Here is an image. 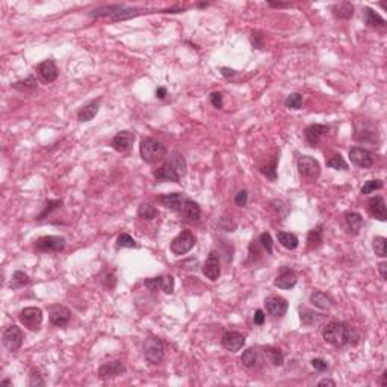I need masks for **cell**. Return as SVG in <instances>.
Returning <instances> with one entry per match:
<instances>
[{"label": "cell", "mask_w": 387, "mask_h": 387, "mask_svg": "<svg viewBox=\"0 0 387 387\" xmlns=\"http://www.w3.org/2000/svg\"><path fill=\"white\" fill-rule=\"evenodd\" d=\"M203 274L204 277L209 279L210 282H216L221 275V263H219V256L212 251L207 257V260L203 265Z\"/></svg>", "instance_id": "cell-19"}, {"label": "cell", "mask_w": 387, "mask_h": 387, "mask_svg": "<svg viewBox=\"0 0 387 387\" xmlns=\"http://www.w3.org/2000/svg\"><path fill=\"white\" fill-rule=\"evenodd\" d=\"M221 73H223V76H224L227 80H233V79L238 76V71H235V70H232V68H227V67L221 68Z\"/></svg>", "instance_id": "cell-55"}, {"label": "cell", "mask_w": 387, "mask_h": 387, "mask_svg": "<svg viewBox=\"0 0 387 387\" xmlns=\"http://www.w3.org/2000/svg\"><path fill=\"white\" fill-rule=\"evenodd\" d=\"M133 142H135V133L130 130H121L112 138L110 145L118 153H126L132 148Z\"/></svg>", "instance_id": "cell-16"}, {"label": "cell", "mask_w": 387, "mask_h": 387, "mask_svg": "<svg viewBox=\"0 0 387 387\" xmlns=\"http://www.w3.org/2000/svg\"><path fill=\"white\" fill-rule=\"evenodd\" d=\"M277 239H279V242H280L286 250H295V248H298V245H300L298 238H297L294 233H289V232H279V233H277Z\"/></svg>", "instance_id": "cell-34"}, {"label": "cell", "mask_w": 387, "mask_h": 387, "mask_svg": "<svg viewBox=\"0 0 387 387\" xmlns=\"http://www.w3.org/2000/svg\"><path fill=\"white\" fill-rule=\"evenodd\" d=\"M331 12H333V15L339 20H350L354 15V5L350 2L335 3L333 8H331Z\"/></svg>", "instance_id": "cell-30"}, {"label": "cell", "mask_w": 387, "mask_h": 387, "mask_svg": "<svg viewBox=\"0 0 387 387\" xmlns=\"http://www.w3.org/2000/svg\"><path fill=\"white\" fill-rule=\"evenodd\" d=\"M185 195L183 194H179V192H171V194H165V195H160L159 197V203L167 207L170 210H174V212H180L183 203H185Z\"/></svg>", "instance_id": "cell-25"}, {"label": "cell", "mask_w": 387, "mask_h": 387, "mask_svg": "<svg viewBox=\"0 0 387 387\" xmlns=\"http://www.w3.org/2000/svg\"><path fill=\"white\" fill-rule=\"evenodd\" d=\"M241 362L248 369H257L260 366V356L257 348H248L242 353Z\"/></svg>", "instance_id": "cell-31"}, {"label": "cell", "mask_w": 387, "mask_h": 387, "mask_svg": "<svg viewBox=\"0 0 387 387\" xmlns=\"http://www.w3.org/2000/svg\"><path fill=\"white\" fill-rule=\"evenodd\" d=\"M297 168H298V174H300L301 180L309 182V183L318 180L321 176L319 162L312 156H298Z\"/></svg>", "instance_id": "cell-3"}, {"label": "cell", "mask_w": 387, "mask_h": 387, "mask_svg": "<svg viewBox=\"0 0 387 387\" xmlns=\"http://www.w3.org/2000/svg\"><path fill=\"white\" fill-rule=\"evenodd\" d=\"M350 160L359 168H371L374 165V156L369 150L362 147H353L350 150Z\"/></svg>", "instance_id": "cell-14"}, {"label": "cell", "mask_w": 387, "mask_h": 387, "mask_svg": "<svg viewBox=\"0 0 387 387\" xmlns=\"http://www.w3.org/2000/svg\"><path fill=\"white\" fill-rule=\"evenodd\" d=\"M363 227V216L359 212H345L344 213V230L348 235L357 236Z\"/></svg>", "instance_id": "cell-17"}, {"label": "cell", "mask_w": 387, "mask_h": 387, "mask_svg": "<svg viewBox=\"0 0 387 387\" xmlns=\"http://www.w3.org/2000/svg\"><path fill=\"white\" fill-rule=\"evenodd\" d=\"M384 186V183H383V180H368V182H365V185L362 186V189H360V192L363 194V195H366V194H371V192H374V191H378V189H381Z\"/></svg>", "instance_id": "cell-47"}, {"label": "cell", "mask_w": 387, "mask_h": 387, "mask_svg": "<svg viewBox=\"0 0 387 387\" xmlns=\"http://www.w3.org/2000/svg\"><path fill=\"white\" fill-rule=\"evenodd\" d=\"M153 176H154V179H156L157 182H171V183H179V182H180L179 173L174 170V167H173L170 162L163 163L160 168H157V170L154 171Z\"/></svg>", "instance_id": "cell-23"}, {"label": "cell", "mask_w": 387, "mask_h": 387, "mask_svg": "<svg viewBox=\"0 0 387 387\" xmlns=\"http://www.w3.org/2000/svg\"><path fill=\"white\" fill-rule=\"evenodd\" d=\"M310 365H312V368L313 369H316V371H319V372H324V371H328V363L324 360V359H313L312 362H310Z\"/></svg>", "instance_id": "cell-54"}, {"label": "cell", "mask_w": 387, "mask_h": 387, "mask_svg": "<svg viewBox=\"0 0 387 387\" xmlns=\"http://www.w3.org/2000/svg\"><path fill=\"white\" fill-rule=\"evenodd\" d=\"M29 386L35 387V386H45V381L41 375V372L38 369H32L30 375H29Z\"/></svg>", "instance_id": "cell-50"}, {"label": "cell", "mask_w": 387, "mask_h": 387, "mask_svg": "<svg viewBox=\"0 0 387 387\" xmlns=\"http://www.w3.org/2000/svg\"><path fill=\"white\" fill-rule=\"evenodd\" d=\"M322 338L327 344L336 348H345L350 345L354 347L360 341V336L354 327L342 321H330L327 325H324Z\"/></svg>", "instance_id": "cell-1"}, {"label": "cell", "mask_w": 387, "mask_h": 387, "mask_svg": "<svg viewBox=\"0 0 387 387\" xmlns=\"http://www.w3.org/2000/svg\"><path fill=\"white\" fill-rule=\"evenodd\" d=\"M387 384V371H384L383 374H381V378H380V386H386Z\"/></svg>", "instance_id": "cell-62"}, {"label": "cell", "mask_w": 387, "mask_h": 387, "mask_svg": "<svg viewBox=\"0 0 387 387\" xmlns=\"http://www.w3.org/2000/svg\"><path fill=\"white\" fill-rule=\"evenodd\" d=\"M209 100H210V103H212L213 107L223 109V94H221V92H218V91L212 92V94L209 95Z\"/></svg>", "instance_id": "cell-52"}, {"label": "cell", "mask_w": 387, "mask_h": 387, "mask_svg": "<svg viewBox=\"0 0 387 387\" xmlns=\"http://www.w3.org/2000/svg\"><path fill=\"white\" fill-rule=\"evenodd\" d=\"M141 12H144V9H139V8H127L124 6L121 11H118L112 18H110V21H123V20H130V18H135L138 17Z\"/></svg>", "instance_id": "cell-37"}, {"label": "cell", "mask_w": 387, "mask_h": 387, "mask_svg": "<svg viewBox=\"0 0 387 387\" xmlns=\"http://www.w3.org/2000/svg\"><path fill=\"white\" fill-rule=\"evenodd\" d=\"M263 354L266 357V360L272 365V366H283L285 363V356H283V351L277 347H263Z\"/></svg>", "instance_id": "cell-29"}, {"label": "cell", "mask_w": 387, "mask_h": 387, "mask_svg": "<svg viewBox=\"0 0 387 387\" xmlns=\"http://www.w3.org/2000/svg\"><path fill=\"white\" fill-rule=\"evenodd\" d=\"M378 271H380V275L383 280H387V263L386 262H381L378 265Z\"/></svg>", "instance_id": "cell-58"}, {"label": "cell", "mask_w": 387, "mask_h": 387, "mask_svg": "<svg viewBox=\"0 0 387 387\" xmlns=\"http://www.w3.org/2000/svg\"><path fill=\"white\" fill-rule=\"evenodd\" d=\"M310 303L321 310H330V309H333L335 304H336L333 298H331L328 294L322 292V291H313L310 294Z\"/></svg>", "instance_id": "cell-26"}, {"label": "cell", "mask_w": 387, "mask_h": 387, "mask_svg": "<svg viewBox=\"0 0 387 387\" xmlns=\"http://www.w3.org/2000/svg\"><path fill=\"white\" fill-rule=\"evenodd\" d=\"M123 374H126V366H124L123 362H120V360H114V362L103 363V365L98 368V378L103 380V381L117 378V377H120V375H123Z\"/></svg>", "instance_id": "cell-13"}, {"label": "cell", "mask_w": 387, "mask_h": 387, "mask_svg": "<svg viewBox=\"0 0 387 387\" xmlns=\"http://www.w3.org/2000/svg\"><path fill=\"white\" fill-rule=\"evenodd\" d=\"M328 129L330 127L327 124H310V126H307L306 130H304V138H306L307 144L313 148L318 147V144L321 142L322 136L328 132Z\"/></svg>", "instance_id": "cell-22"}, {"label": "cell", "mask_w": 387, "mask_h": 387, "mask_svg": "<svg viewBox=\"0 0 387 387\" xmlns=\"http://www.w3.org/2000/svg\"><path fill=\"white\" fill-rule=\"evenodd\" d=\"M318 386L319 387H322V386H336V381H333V380H330V378H324V380H321L319 383H318Z\"/></svg>", "instance_id": "cell-61"}, {"label": "cell", "mask_w": 387, "mask_h": 387, "mask_svg": "<svg viewBox=\"0 0 387 387\" xmlns=\"http://www.w3.org/2000/svg\"><path fill=\"white\" fill-rule=\"evenodd\" d=\"M298 312H300V319L303 322V325L306 327H313V325H318L321 321H322V315L312 310V309H307V307H303L300 306L298 307Z\"/></svg>", "instance_id": "cell-27"}, {"label": "cell", "mask_w": 387, "mask_h": 387, "mask_svg": "<svg viewBox=\"0 0 387 387\" xmlns=\"http://www.w3.org/2000/svg\"><path fill=\"white\" fill-rule=\"evenodd\" d=\"M174 277L173 275H160V291L165 294H173L174 292Z\"/></svg>", "instance_id": "cell-43"}, {"label": "cell", "mask_w": 387, "mask_h": 387, "mask_svg": "<svg viewBox=\"0 0 387 387\" xmlns=\"http://www.w3.org/2000/svg\"><path fill=\"white\" fill-rule=\"evenodd\" d=\"M103 277H104V279H103V282H104V286H106V288H109V289H110V283H109V280L117 282V280H115V275H114V272H112V271H106Z\"/></svg>", "instance_id": "cell-57"}, {"label": "cell", "mask_w": 387, "mask_h": 387, "mask_svg": "<svg viewBox=\"0 0 387 387\" xmlns=\"http://www.w3.org/2000/svg\"><path fill=\"white\" fill-rule=\"evenodd\" d=\"M62 206V200H48L47 203H45V207H44V210H42V213L38 216V219L41 221V219H44L51 210H54V209H58V207H61Z\"/></svg>", "instance_id": "cell-48"}, {"label": "cell", "mask_w": 387, "mask_h": 387, "mask_svg": "<svg viewBox=\"0 0 387 387\" xmlns=\"http://www.w3.org/2000/svg\"><path fill=\"white\" fill-rule=\"evenodd\" d=\"M12 88L20 91V92H32V91H35L38 88V82H36V79L33 76H29V77H26L23 80L15 82L12 85Z\"/></svg>", "instance_id": "cell-35"}, {"label": "cell", "mask_w": 387, "mask_h": 387, "mask_svg": "<svg viewBox=\"0 0 387 387\" xmlns=\"http://www.w3.org/2000/svg\"><path fill=\"white\" fill-rule=\"evenodd\" d=\"M327 167H328V168H333V170H342V171H345V170H348V163H347V160H345L341 154H336V156L330 157V159L327 160Z\"/></svg>", "instance_id": "cell-42"}, {"label": "cell", "mask_w": 387, "mask_h": 387, "mask_svg": "<svg viewBox=\"0 0 387 387\" xmlns=\"http://www.w3.org/2000/svg\"><path fill=\"white\" fill-rule=\"evenodd\" d=\"M250 42L256 50H262L265 45V35L260 30H253L250 35Z\"/></svg>", "instance_id": "cell-46"}, {"label": "cell", "mask_w": 387, "mask_h": 387, "mask_svg": "<svg viewBox=\"0 0 387 387\" xmlns=\"http://www.w3.org/2000/svg\"><path fill=\"white\" fill-rule=\"evenodd\" d=\"M0 387H12V383L9 380H3L2 383H0Z\"/></svg>", "instance_id": "cell-63"}, {"label": "cell", "mask_w": 387, "mask_h": 387, "mask_svg": "<svg viewBox=\"0 0 387 387\" xmlns=\"http://www.w3.org/2000/svg\"><path fill=\"white\" fill-rule=\"evenodd\" d=\"M268 6L271 8H288L291 3H283V2H268Z\"/></svg>", "instance_id": "cell-60"}, {"label": "cell", "mask_w": 387, "mask_h": 387, "mask_svg": "<svg viewBox=\"0 0 387 387\" xmlns=\"http://www.w3.org/2000/svg\"><path fill=\"white\" fill-rule=\"evenodd\" d=\"M245 345V336L239 331H226L221 336V347L230 353H238Z\"/></svg>", "instance_id": "cell-11"}, {"label": "cell", "mask_w": 387, "mask_h": 387, "mask_svg": "<svg viewBox=\"0 0 387 387\" xmlns=\"http://www.w3.org/2000/svg\"><path fill=\"white\" fill-rule=\"evenodd\" d=\"M366 209H368V213L374 219H378V221H386L387 219V207H386V201L381 195L369 198Z\"/></svg>", "instance_id": "cell-20"}, {"label": "cell", "mask_w": 387, "mask_h": 387, "mask_svg": "<svg viewBox=\"0 0 387 387\" xmlns=\"http://www.w3.org/2000/svg\"><path fill=\"white\" fill-rule=\"evenodd\" d=\"M365 23L369 27H384L386 26V20L369 6L365 8Z\"/></svg>", "instance_id": "cell-32"}, {"label": "cell", "mask_w": 387, "mask_h": 387, "mask_svg": "<svg viewBox=\"0 0 387 387\" xmlns=\"http://www.w3.org/2000/svg\"><path fill=\"white\" fill-rule=\"evenodd\" d=\"M139 154H141V159L145 163L153 165V163H157V162L163 160V157L167 156V147H165L160 141H157L151 136H145V138L141 139Z\"/></svg>", "instance_id": "cell-2"}, {"label": "cell", "mask_w": 387, "mask_h": 387, "mask_svg": "<svg viewBox=\"0 0 387 387\" xmlns=\"http://www.w3.org/2000/svg\"><path fill=\"white\" fill-rule=\"evenodd\" d=\"M303 101H304L303 94H300V92H292V94H289V95L286 97V100H285V106H286V107H289V109L297 110V109H301Z\"/></svg>", "instance_id": "cell-41"}, {"label": "cell", "mask_w": 387, "mask_h": 387, "mask_svg": "<svg viewBox=\"0 0 387 387\" xmlns=\"http://www.w3.org/2000/svg\"><path fill=\"white\" fill-rule=\"evenodd\" d=\"M180 216L182 219L185 221V223H189V224H195L200 221V216H201V209L200 206L191 200V198H185V203L180 209Z\"/></svg>", "instance_id": "cell-15"}, {"label": "cell", "mask_w": 387, "mask_h": 387, "mask_svg": "<svg viewBox=\"0 0 387 387\" xmlns=\"http://www.w3.org/2000/svg\"><path fill=\"white\" fill-rule=\"evenodd\" d=\"M136 241L129 233H121L117 238V248H136Z\"/></svg>", "instance_id": "cell-44"}, {"label": "cell", "mask_w": 387, "mask_h": 387, "mask_svg": "<svg viewBox=\"0 0 387 387\" xmlns=\"http://www.w3.org/2000/svg\"><path fill=\"white\" fill-rule=\"evenodd\" d=\"M36 73L38 76L42 79V82L45 83H51L58 79L59 76V70L56 67V64H54L53 59H45L42 61L38 67H36Z\"/></svg>", "instance_id": "cell-21"}, {"label": "cell", "mask_w": 387, "mask_h": 387, "mask_svg": "<svg viewBox=\"0 0 387 387\" xmlns=\"http://www.w3.org/2000/svg\"><path fill=\"white\" fill-rule=\"evenodd\" d=\"M138 216L142 219H154L157 216V209L154 206H151L150 203H141L138 207Z\"/></svg>", "instance_id": "cell-38"}, {"label": "cell", "mask_w": 387, "mask_h": 387, "mask_svg": "<svg viewBox=\"0 0 387 387\" xmlns=\"http://www.w3.org/2000/svg\"><path fill=\"white\" fill-rule=\"evenodd\" d=\"M168 95V91H167V88H163V86H159L157 89H156V97L159 98V100H163L165 97Z\"/></svg>", "instance_id": "cell-59"}, {"label": "cell", "mask_w": 387, "mask_h": 387, "mask_svg": "<svg viewBox=\"0 0 387 387\" xmlns=\"http://www.w3.org/2000/svg\"><path fill=\"white\" fill-rule=\"evenodd\" d=\"M100 101H101V98H94V100L88 101L85 106H82L77 112V120L80 123H88V121L94 120V117L98 114Z\"/></svg>", "instance_id": "cell-24"}, {"label": "cell", "mask_w": 387, "mask_h": 387, "mask_svg": "<svg viewBox=\"0 0 387 387\" xmlns=\"http://www.w3.org/2000/svg\"><path fill=\"white\" fill-rule=\"evenodd\" d=\"M322 244V226H318L312 229L307 235V248L316 250Z\"/></svg>", "instance_id": "cell-36"}, {"label": "cell", "mask_w": 387, "mask_h": 387, "mask_svg": "<svg viewBox=\"0 0 387 387\" xmlns=\"http://www.w3.org/2000/svg\"><path fill=\"white\" fill-rule=\"evenodd\" d=\"M263 322H265V312L262 309H257L256 313H254V324L263 325Z\"/></svg>", "instance_id": "cell-56"}, {"label": "cell", "mask_w": 387, "mask_h": 387, "mask_svg": "<svg viewBox=\"0 0 387 387\" xmlns=\"http://www.w3.org/2000/svg\"><path fill=\"white\" fill-rule=\"evenodd\" d=\"M124 8V5H104V6H98L92 11L88 12V15L91 18H101V17H109L112 18L118 11H121Z\"/></svg>", "instance_id": "cell-28"}, {"label": "cell", "mask_w": 387, "mask_h": 387, "mask_svg": "<svg viewBox=\"0 0 387 387\" xmlns=\"http://www.w3.org/2000/svg\"><path fill=\"white\" fill-rule=\"evenodd\" d=\"M142 353H144V357L148 363L157 365L165 357V345H163L162 339H159L156 336H150L144 341Z\"/></svg>", "instance_id": "cell-4"}, {"label": "cell", "mask_w": 387, "mask_h": 387, "mask_svg": "<svg viewBox=\"0 0 387 387\" xmlns=\"http://www.w3.org/2000/svg\"><path fill=\"white\" fill-rule=\"evenodd\" d=\"M235 203H236V206H239V207H245L247 203H248V191H245V189L239 191V192L236 194V197H235Z\"/></svg>", "instance_id": "cell-53"}, {"label": "cell", "mask_w": 387, "mask_h": 387, "mask_svg": "<svg viewBox=\"0 0 387 387\" xmlns=\"http://www.w3.org/2000/svg\"><path fill=\"white\" fill-rule=\"evenodd\" d=\"M67 242L61 236H42L35 241V251L38 253H59L65 248Z\"/></svg>", "instance_id": "cell-8"}, {"label": "cell", "mask_w": 387, "mask_h": 387, "mask_svg": "<svg viewBox=\"0 0 387 387\" xmlns=\"http://www.w3.org/2000/svg\"><path fill=\"white\" fill-rule=\"evenodd\" d=\"M374 251L378 257H386L387 256V251H386V247H387V239L384 236H377L374 239Z\"/></svg>", "instance_id": "cell-45"}, {"label": "cell", "mask_w": 387, "mask_h": 387, "mask_svg": "<svg viewBox=\"0 0 387 387\" xmlns=\"http://www.w3.org/2000/svg\"><path fill=\"white\" fill-rule=\"evenodd\" d=\"M259 244H260V247H262L268 254H272V245H274V242H272V238H271V235H269L268 232H265V233L260 235Z\"/></svg>", "instance_id": "cell-49"}, {"label": "cell", "mask_w": 387, "mask_h": 387, "mask_svg": "<svg viewBox=\"0 0 387 387\" xmlns=\"http://www.w3.org/2000/svg\"><path fill=\"white\" fill-rule=\"evenodd\" d=\"M354 138L363 144H377L378 142V132L377 126L371 121H357L354 126Z\"/></svg>", "instance_id": "cell-6"}, {"label": "cell", "mask_w": 387, "mask_h": 387, "mask_svg": "<svg viewBox=\"0 0 387 387\" xmlns=\"http://www.w3.org/2000/svg\"><path fill=\"white\" fill-rule=\"evenodd\" d=\"M168 162L173 165L174 170L179 173L180 177H183V176L186 174V160H185V157H183L182 153L173 151V153L170 154V160H168Z\"/></svg>", "instance_id": "cell-33"}, {"label": "cell", "mask_w": 387, "mask_h": 387, "mask_svg": "<svg viewBox=\"0 0 387 387\" xmlns=\"http://www.w3.org/2000/svg\"><path fill=\"white\" fill-rule=\"evenodd\" d=\"M47 312H48V319L54 327L64 328L71 321V310L62 304H50L47 306Z\"/></svg>", "instance_id": "cell-9"}, {"label": "cell", "mask_w": 387, "mask_h": 387, "mask_svg": "<svg viewBox=\"0 0 387 387\" xmlns=\"http://www.w3.org/2000/svg\"><path fill=\"white\" fill-rule=\"evenodd\" d=\"M2 342H3V347L9 353H17L23 345V333H21L20 327H17L14 324L8 325L2 333Z\"/></svg>", "instance_id": "cell-5"}, {"label": "cell", "mask_w": 387, "mask_h": 387, "mask_svg": "<svg viewBox=\"0 0 387 387\" xmlns=\"http://www.w3.org/2000/svg\"><path fill=\"white\" fill-rule=\"evenodd\" d=\"M29 283H30V279H29L27 274H24L23 271H15L14 275H12V280H11L9 286L12 289H20V288H24Z\"/></svg>", "instance_id": "cell-40"}, {"label": "cell", "mask_w": 387, "mask_h": 387, "mask_svg": "<svg viewBox=\"0 0 387 387\" xmlns=\"http://www.w3.org/2000/svg\"><path fill=\"white\" fill-rule=\"evenodd\" d=\"M277 163H279V157L275 156V157L271 160L269 165H266V167H262V168H260V173H262L266 179H269L271 182L277 180Z\"/></svg>", "instance_id": "cell-39"}, {"label": "cell", "mask_w": 387, "mask_h": 387, "mask_svg": "<svg viewBox=\"0 0 387 387\" xmlns=\"http://www.w3.org/2000/svg\"><path fill=\"white\" fill-rule=\"evenodd\" d=\"M298 282V275L294 269H289V268H283L277 277H275L274 280V286L279 288V289H292Z\"/></svg>", "instance_id": "cell-18"}, {"label": "cell", "mask_w": 387, "mask_h": 387, "mask_svg": "<svg viewBox=\"0 0 387 387\" xmlns=\"http://www.w3.org/2000/svg\"><path fill=\"white\" fill-rule=\"evenodd\" d=\"M265 309L269 315L272 316H285L288 309H289V303L286 298L280 297V295H269L265 300Z\"/></svg>", "instance_id": "cell-12"}, {"label": "cell", "mask_w": 387, "mask_h": 387, "mask_svg": "<svg viewBox=\"0 0 387 387\" xmlns=\"http://www.w3.org/2000/svg\"><path fill=\"white\" fill-rule=\"evenodd\" d=\"M195 242H197V239H195V236H194L191 232H182V233H179V235L171 241L170 248H171L173 254H176V256H183V254L189 253V251L195 247Z\"/></svg>", "instance_id": "cell-10"}, {"label": "cell", "mask_w": 387, "mask_h": 387, "mask_svg": "<svg viewBox=\"0 0 387 387\" xmlns=\"http://www.w3.org/2000/svg\"><path fill=\"white\" fill-rule=\"evenodd\" d=\"M42 310L39 307H24L18 313L20 322L30 331H38L42 325Z\"/></svg>", "instance_id": "cell-7"}, {"label": "cell", "mask_w": 387, "mask_h": 387, "mask_svg": "<svg viewBox=\"0 0 387 387\" xmlns=\"http://www.w3.org/2000/svg\"><path fill=\"white\" fill-rule=\"evenodd\" d=\"M144 286H145L150 292H157V291H160V277L147 279V280L144 282Z\"/></svg>", "instance_id": "cell-51"}]
</instances>
